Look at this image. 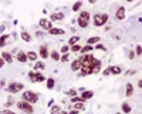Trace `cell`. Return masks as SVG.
Here are the masks:
<instances>
[{
    "label": "cell",
    "instance_id": "obj_27",
    "mask_svg": "<svg viewBox=\"0 0 142 114\" xmlns=\"http://www.w3.org/2000/svg\"><path fill=\"white\" fill-rule=\"evenodd\" d=\"M22 39L26 41V43H30V41H31V36L27 33V31H23V33H22Z\"/></svg>",
    "mask_w": 142,
    "mask_h": 114
},
{
    "label": "cell",
    "instance_id": "obj_48",
    "mask_svg": "<svg viewBox=\"0 0 142 114\" xmlns=\"http://www.w3.org/2000/svg\"><path fill=\"white\" fill-rule=\"evenodd\" d=\"M68 114H80V113H78V110H73V111H70Z\"/></svg>",
    "mask_w": 142,
    "mask_h": 114
},
{
    "label": "cell",
    "instance_id": "obj_31",
    "mask_svg": "<svg viewBox=\"0 0 142 114\" xmlns=\"http://www.w3.org/2000/svg\"><path fill=\"white\" fill-rule=\"evenodd\" d=\"M14 103H16V101H14V100H13V99H12V97H9V99H7V101H6V103H4V107H6V108H9V107H10V106H13V104H14Z\"/></svg>",
    "mask_w": 142,
    "mask_h": 114
},
{
    "label": "cell",
    "instance_id": "obj_36",
    "mask_svg": "<svg viewBox=\"0 0 142 114\" xmlns=\"http://www.w3.org/2000/svg\"><path fill=\"white\" fill-rule=\"evenodd\" d=\"M75 94H77V91H75L74 89H71V90H68V91H67V96H70V97H74Z\"/></svg>",
    "mask_w": 142,
    "mask_h": 114
},
{
    "label": "cell",
    "instance_id": "obj_11",
    "mask_svg": "<svg viewBox=\"0 0 142 114\" xmlns=\"http://www.w3.org/2000/svg\"><path fill=\"white\" fill-rule=\"evenodd\" d=\"M101 67H102V63H101V60L95 59V63H94V67H93V74L99 73V71H101Z\"/></svg>",
    "mask_w": 142,
    "mask_h": 114
},
{
    "label": "cell",
    "instance_id": "obj_21",
    "mask_svg": "<svg viewBox=\"0 0 142 114\" xmlns=\"http://www.w3.org/2000/svg\"><path fill=\"white\" fill-rule=\"evenodd\" d=\"M93 49H94V46H90V44H87L85 47H81L80 53H81V54H88L90 51H93Z\"/></svg>",
    "mask_w": 142,
    "mask_h": 114
},
{
    "label": "cell",
    "instance_id": "obj_25",
    "mask_svg": "<svg viewBox=\"0 0 142 114\" xmlns=\"http://www.w3.org/2000/svg\"><path fill=\"white\" fill-rule=\"evenodd\" d=\"M50 57H51V59L54 60V62H58L61 56H60V53L57 51V50H54V51H51V53H50Z\"/></svg>",
    "mask_w": 142,
    "mask_h": 114
},
{
    "label": "cell",
    "instance_id": "obj_16",
    "mask_svg": "<svg viewBox=\"0 0 142 114\" xmlns=\"http://www.w3.org/2000/svg\"><path fill=\"white\" fill-rule=\"evenodd\" d=\"M46 81V77H44L41 73H34V83H43Z\"/></svg>",
    "mask_w": 142,
    "mask_h": 114
},
{
    "label": "cell",
    "instance_id": "obj_8",
    "mask_svg": "<svg viewBox=\"0 0 142 114\" xmlns=\"http://www.w3.org/2000/svg\"><path fill=\"white\" fill-rule=\"evenodd\" d=\"M38 56H40L41 59H47V57H50L48 47H47V46H40V50H38Z\"/></svg>",
    "mask_w": 142,
    "mask_h": 114
},
{
    "label": "cell",
    "instance_id": "obj_5",
    "mask_svg": "<svg viewBox=\"0 0 142 114\" xmlns=\"http://www.w3.org/2000/svg\"><path fill=\"white\" fill-rule=\"evenodd\" d=\"M16 104H17V107H19L22 111H24L26 114H31V113H33V106H31L30 103L23 101V100H22L20 103H16Z\"/></svg>",
    "mask_w": 142,
    "mask_h": 114
},
{
    "label": "cell",
    "instance_id": "obj_22",
    "mask_svg": "<svg viewBox=\"0 0 142 114\" xmlns=\"http://www.w3.org/2000/svg\"><path fill=\"white\" fill-rule=\"evenodd\" d=\"M46 86H47V89L48 90H51V89H54V86H56V80H54V78H47L46 80Z\"/></svg>",
    "mask_w": 142,
    "mask_h": 114
},
{
    "label": "cell",
    "instance_id": "obj_39",
    "mask_svg": "<svg viewBox=\"0 0 142 114\" xmlns=\"http://www.w3.org/2000/svg\"><path fill=\"white\" fill-rule=\"evenodd\" d=\"M84 108V103H75V110H83Z\"/></svg>",
    "mask_w": 142,
    "mask_h": 114
},
{
    "label": "cell",
    "instance_id": "obj_1",
    "mask_svg": "<svg viewBox=\"0 0 142 114\" xmlns=\"http://www.w3.org/2000/svg\"><path fill=\"white\" fill-rule=\"evenodd\" d=\"M80 60H81V68H80V73H78V77H84V76L93 74V67H94V63H95V57L93 54H84Z\"/></svg>",
    "mask_w": 142,
    "mask_h": 114
},
{
    "label": "cell",
    "instance_id": "obj_20",
    "mask_svg": "<svg viewBox=\"0 0 142 114\" xmlns=\"http://www.w3.org/2000/svg\"><path fill=\"white\" fill-rule=\"evenodd\" d=\"M9 34H2L0 36V47H3V46H6L7 44V41H9Z\"/></svg>",
    "mask_w": 142,
    "mask_h": 114
},
{
    "label": "cell",
    "instance_id": "obj_47",
    "mask_svg": "<svg viewBox=\"0 0 142 114\" xmlns=\"http://www.w3.org/2000/svg\"><path fill=\"white\" fill-rule=\"evenodd\" d=\"M3 66H4V60L2 59V57H0V68L3 67Z\"/></svg>",
    "mask_w": 142,
    "mask_h": 114
},
{
    "label": "cell",
    "instance_id": "obj_32",
    "mask_svg": "<svg viewBox=\"0 0 142 114\" xmlns=\"http://www.w3.org/2000/svg\"><path fill=\"white\" fill-rule=\"evenodd\" d=\"M70 50H71V51H74V53H77V51H80V50H81V46L77 43V44H74V46H71Z\"/></svg>",
    "mask_w": 142,
    "mask_h": 114
},
{
    "label": "cell",
    "instance_id": "obj_13",
    "mask_svg": "<svg viewBox=\"0 0 142 114\" xmlns=\"http://www.w3.org/2000/svg\"><path fill=\"white\" fill-rule=\"evenodd\" d=\"M64 19V13L61 12H57V13H53L51 14V22H60Z\"/></svg>",
    "mask_w": 142,
    "mask_h": 114
},
{
    "label": "cell",
    "instance_id": "obj_19",
    "mask_svg": "<svg viewBox=\"0 0 142 114\" xmlns=\"http://www.w3.org/2000/svg\"><path fill=\"white\" fill-rule=\"evenodd\" d=\"M99 40H101V39H99L98 36L90 37V39L87 40V44H90V46H93V44H98V43H99Z\"/></svg>",
    "mask_w": 142,
    "mask_h": 114
},
{
    "label": "cell",
    "instance_id": "obj_17",
    "mask_svg": "<svg viewBox=\"0 0 142 114\" xmlns=\"http://www.w3.org/2000/svg\"><path fill=\"white\" fill-rule=\"evenodd\" d=\"M94 96V91H90V90H85V91H83V94H81V99L85 101V100L91 99V97Z\"/></svg>",
    "mask_w": 142,
    "mask_h": 114
},
{
    "label": "cell",
    "instance_id": "obj_43",
    "mask_svg": "<svg viewBox=\"0 0 142 114\" xmlns=\"http://www.w3.org/2000/svg\"><path fill=\"white\" fill-rule=\"evenodd\" d=\"M0 114H16V113H13L12 110H7V108H6V110H3Z\"/></svg>",
    "mask_w": 142,
    "mask_h": 114
},
{
    "label": "cell",
    "instance_id": "obj_50",
    "mask_svg": "<svg viewBox=\"0 0 142 114\" xmlns=\"http://www.w3.org/2000/svg\"><path fill=\"white\" fill-rule=\"evenodd\" d=\"M61 114H68V113H67V111H61Z\"/></svg>",
    "mask_w": 142,
    "mask_h": 114
},
{
    "label": "cell",
    "instance_id": "obj_46",
    "mask_svg": "<svg viewBox=\"0 0 142 114\" xmlns=\"http://www.w3.org/2000/svg\"><path fill=\"white\" fill-rule=\"evenodd\" d=\"M47 104H48V107H51V106H54V100L51 99V100H50L48 103H47Z\"/></svg>",
    "mask_w": 142,
    "mask_h": 114
},
{
    "label": "cell",
    "instance_id": "obj_18",
    "mask_svg": "<svg viewBox=\"0 0 142 114\" xmlns=\"http://www.w3.org/2000/svg\"><path fill=\"white\" fill-rule=\"evenodd\" d=\"M27 54V60H31V62H36V60L38 59V54L36 51H28V53H26Z\"/></svg>",
    "mask_w": 142,
    "mask_h": 114
},
{
    "label": "cell",
    "instance_id": "obj_24",
    "mask_svg": "<svg viewBox=\"0 0 142 114\" xmlns=\"http://www.w3.org/2000/svg\"><path fill=\"white\" fill-rule=\"evenodd\" d=\"M78 41H80V36H73L70 39V40H68V46H74V44H77Z\"/></svg>",
    "mask_w": 142,
    "mask_h": 114
},
{
    "label": "cell",
    "instance_id": "obj_33",
    "mask_svg": "<svg viewBox=\"0 0 142 114\" xmlns=\"http://www.w3.org/2000/svg\"><path fill=\"white\" fill-rule=\"evenodd\" d=\"M68 60H70V56H68V53H65V54H63L61 57H60V62H63V63L68 62Z\"/></svg>",
    "mask_w": 142,
    "mask_h": 114
},
{
    "label": "cell",
    "instance_id": "obj_14",
    "mask_svg": "<svg viewBox=\"0 0 142 114\" xmlns=\"http://www.w3.org/2000/svg\"><path fill=\"white\" fill-rule=\"evenodd\" d=\"M80 68H81V60L80 59L74 60V62L71 63V70L73 71H78Z\"/></svg>",
    "mask_w": 142,
    "mask_h": 114
},
{
    "label": "cell",
    "instance_id": "obj_35",
    "mask_svg": "<svg viewBox=\"0 0 142 114\" xmlns=\"http://www.w3.org/2000/svg\"><path fill=\"white\" fill-rule=\"evenodd\" d=\"M60 111H61L60 106H51V113H60Z\"/></svg>",
    "mask_w": 142,
    "mask_h": 114
},
{
    "label": "cell",
    "instance_id": "obj_42",
    "mask_svg": "<svg viewBox=\"0 0 142 114\" xmlns=\"http://www.w3.org/2000/svg\"><path fill=\"white\" fill-rule=\"evenodd\" d=\"M111 74V71H109V67L108 68H105L104 71H102V76H109Z\"/></svg>",
    "mask_w": 142,
    "mask_h": 114
},
{
    "label": "cell",
    "instance_id": "obj_51",
    "mask_svg": "<svg viewBox=\"0 0 142 114\" xmlns=\"http://www.w3.org/2000/svg\"><path fill=\"white\" fill-rule=\"evenodd\" d=\"M51 114H61V111H60V113H51Z\"/></svg>",
    "mask_w": 142,
    "mask_h": 114
},
{
    "label": "cell",
    "instance_id": "obj_6",
    "mask_svg": "<svg viewBox=\"0 0 142 114\" xmlns=\"http://www.w3.org/2000/svg\"><path fill=\"white\" fill-rule=\"evenodd\" d=\"M23 87H24V86H23L22 83H10L9 86H7L6 90L9 93H19V91H22V90H23Z\"/></svg>",
    "mask_w": 142,
    "mask_h": 114
},
{
    "label": "cell",
    "instance_id": "obj_9",
    "mask_svg": "<svg viewBox=\"0 0 142 114\" xmlns=\"http://www.w3.org/2000/svg\"><path fill=\"white\" fill-rule=\"evenodd\" d=\"M16 59H17V62L20 63H27V54H26L24 51H17V56H16Z\"/></svg>",
    "mask_w": 142,
    "mask_h": 114
},
{
    "label": "cell",
    "instance_id": "obj_15",
    "mask_svg": "<svg viewBox=\"0 0 142 114\" xmlns=\"http://www.w3.org/2000/svg\"><path fill=\"white\" fill-rule=\"evenodd\" d=\"M48 33L51 34V36H61V34H64L65 31L63 30V29H56V27H53L51 30H48Z\"/></svg>",
    "mask_w": 142,
    "mask_h": 114
},
{
    "label": "cell",
    "instance_id": "obj_41",
    "mask_svg": "<svg viewBox=\"0 0 142 114\" xmlns=\"http://www.w3.org/2000/svg\"><path fill=\"white\" fill-rule=\"evenodd\" d=\"M95 49H98V50H102V51H105V46H102L101 43H98V44H97V46H95Z\"/></svg>",
    "mask_w": 142,
    "mask_h": 114
},
{
    "label": "cell",
    "instance_id": "obj_40",
    "mask_svg": "<svg viewBox=\"0 0 142 114\" xmlns=\"http://www.w3.org/2000/svg\"><path fill=\"white\" fill-rule=\"evenodd\" d=\"M28 78H30L31 83H34V71H30V73H28Z\"/></svg>",
    "mask_w": 142,
    "mask_h": 114
},
{
    "label": "cell",
    "instance_id": "obj_34",
    "mask_svg": "<svg viewBox=\"0 0 142 114\" xmlns=\"http://www.w3.org/2000/svg\"><path fill=\"white\" fill-rule=\"evenodd\" d=\"M71 101H73V103H78V101H80V103H84V100L81 99V97L74 96V97H71Z\"/></svg>",
    "mask_w": 142,
    "mask_h": 114
},
{
    "label": "cell",
    "instance_id": "obj_26",
    "mask_svg": "<svg viewBox=\"0 0 142 114\" xmlns=\"http://www.w3.org/2000/svg\"><path fill=\"white\" fill-rule=\"evenodd\" d=\"M125 94H127V97H131L134 94V86L131 83L127 84V93H125Z\"/></svg>",
    "mask_w": 142,
    "mask_h": 114
},
{
    "label": "cell",
    "instance_id": "obj_49",
    "mask_svg": "<svg viewBox=\"0 0 142 114\" xmlns=\"http://www.w3.org/2000/svg\"><path fill=\"white\" fill-rule=\"evenodd\" d=\"M3 86H4V80H2V81H0V89H2Z\"/></svg>",
    "mask_w": 142,
    "mask_h": 114
},
{
    "label": "cell",
    "instance_id": "obj_23",
    "mask_svg": "<svg viewBox=\"0 0 142 114\" xmlns=\"http://www.w3.org/2000/svg\"><path fill=\"white\" fill-rule=\"evenodd\" d=\"M109 71H111V74H121L122 73V68L119 67V66H114V67H109Z\"/></svg>",
    "mask_w": 142,
    "mask_h": 114
},
{
    "label": "cell",
    "instance_id": "obj_7",
    "mask_svg": "<svg viewBox=\"0 0 142 114\" xmlns=\"http://www.w3.org/2000/svg\"><path fill=\"white\" fill-rule=\"evenodd\" d=\"M38 24H40V27L44 29V30H51L53 29V23L50 22V20H47V19H40V20H38Z\"/></svg>",
    "mask_w": 142,
    "mask_h": 114
},
{
    "label": "cell",
    "instance_id": "obj_12",
    "mask_svg": "<svg viewBox=\"0 0 142 114\" xmlns=\"http://www.w3.org/2000/svg\"><path fill=\"white\" fill-rule=\"evenodd\" d=\"M2 59L4 60V63H9V64H12V63H13V56L10 54V53H7V51L2 53Z\"/></svg>",
    "mask_w": 142,
    "mask_h": 114
},
{
    "label": "cell",
    "instance_id": "obj_2",
    "mask_svg": "<svg viewBox=\"0 0 142 114\" xmlns=\"http://www.w3.org/2000/svg\"><path fill=\"white\" fill-rule=\"evenodd\" d=\"M78 22V26L83 29L88 27V23H90V13L88 12H80V16H78L77 19Z\"/></svg>",
    "mask_w": 142,
    "mask_h": 114
},
{
    "label": "cell",
    "instance_id": "obj_10",
    "mask_svg": "<svg viewBox=\"0 0 142 114\" xmlns=\"http://www.w3.org/2000/svg\"><path fill=\"white\" fill-rule=\"evenodd\" d=\"M115 17L118 19V20H124L125 19V7H118V10H117V13H115Z\"/></svg>",
    "mask_w": 142,
    "mask_h": 114
},
{
    "label": "cell",
    "instance_id": "obj_52",
    "mask_svg": "<svg viewBox=\"0 0 142 114\" xmlns=\"http://www.w3.org/2000/svg\"><path fill=\"white\" fill-rule=\"evenodd\" d=\"M115 114H122V113H115Z\"/></svg>",
    "mask_w": 142,
    "mask_h": 114
},
{
    "label": "cell",
    "instance_id": "obj_28",
    "mask_svg": "<svg viewBox=\"0 0 142 114\" xmlns=\"http://www.w3.org/2000/svg\"><path fill=\"white\" fill-rule=\"evenodd\" d=\"M34 68H36V70H44V68H46V64H44L43 62H37L36 63V64H34Z\"/></svg>",
    "mask_w": 142,
    "mask_h": 114
},
{
    "label": "cell",
    "instance_id": "obj_3",
    "mask_svg": "<svg viewBox=\"0 0 142 114\" xmlns=\"http://www.w3.org/2000/svg\"><path fill=\"white\" fill-rule=\"evenodd\" d=\"M23 101H27L30 104H34V103L38 101V94H36L34 91H24L23 93Z\"/></svg>",
    "mask_w": 142,
    "mask_h": 114
},
{
    "label": "cell",
    "instance_id": "obj_45",
    "mask_svg": "<svg viewBox=\"0 0 142 114\" xmlns=\"http://www.w3.org/2000/svg\"><path fill=\"white\" fill-rule=\"evenodd\" d=\"M128 57H129L131 60H134V59H135V53H134V51H129V54H128Z\"/></svg>",
    "mask_w": 142,
    "mask_h": 114
},
{
    "label": "cell",
    "instance_id": "obj_30",
    "mask_svg": "<svg viewBox=\"0 0 142 114\" xmlns=\"http://www.w3.org/2000/svg\"><path fill=\"white\" fill-rule=\"evenodd\" d=\"M122 111H124L125 114L131 113V106L128 104V103H124V104H122Z\"/></svg>",
    "mask_w": 142,
    "mask_h": 114
},
{
    "label": "cell",
    "instance_id": "obj_44",
    "mask_svg": "<svg viewBox=\"0 0 142 114\" xmlns=\"http://www.w3.org/2000/svg\"><path fill=\"white\" fill-rule=\"evenodd\" d=\"M36 36H37V39H43L44 33H43V31H37V33H36Z\"/></svg>",
    "mask_w": 142,
    "mask_h": 114
},
{
    "label": "cell",
    "instance_id": "obj_29",
    "mask_svg": "<svg viewBox=\"0 0 142 114\" xmlns=\"http://www.w3.org/2000/svg\"><path fill=\"white\" fill-rule=\"evenodd\" d=\"M81 6H83V2H75V3L73 4V12H78V10L81 9Z\"/></svg>",
    "mask_w": 142,
    "mask_h": 114
},
{
    "label": "cell",
    "instance_id": "obj_38",
    "mask_svg": "<svg viewBox=\"0 0 142 114\" xmlns=\"http://www.w3.org/2000/svg\"><path fill=\"white\" fill-rule=\"evenodd\" d=\"M68 50H70V46H68V44H67V46H63V47H61V53H63V54L68 53Z\"/></svg>",
    "mask_w": 142,
    "mask_h": 114
},
{
    "label": "cell",
    "instance_id": "obj_37",
    "mask_svg": "<svg viewBox=\"0 0 142 114\" xmlns=\"http://www.w3.org/2000/svg\"><path fill=\"white\" fill-rule=\"evenodd\" d=\"M134 53H135L136 56H141V53H142V47L138 44V46H136V49H135V51H134Z\"/></svg>",
    "mask_w": 142,
    "mask_h": 114
},
{
    "label": "cell",
    "instance_id": "obj_4",
    "mask_svg": "<svg viewBox=\"0 0 142 114\" xmlns=\"http://www.w3.org/2000/svg\"><path fill=\"white\" fill-rule=\"evenodd\" d=\"M93 22H94V24L97 26V27H101V26H104L105 23L108 22V16L107 14H95L94 16V19H93Z\"/></svg>",
    "mask_w": 142,
    "mask_h": 114
}]
</instances>
